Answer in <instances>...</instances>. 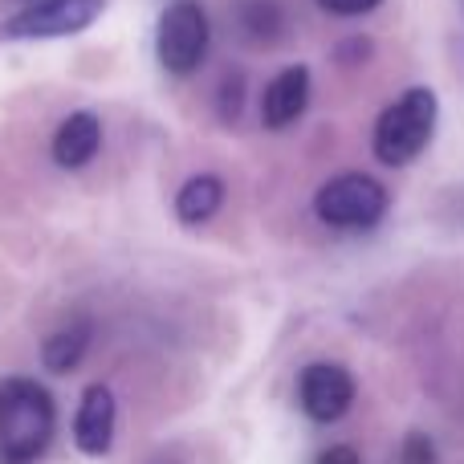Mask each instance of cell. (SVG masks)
Returning a JSON list of instances; mask_svg holds the SVG:
<instances>
[{
    "label": "cell",
    "mask_w": 464,
    "mask_h": 464,
    "mask_svg": "<svg viewBox=\"0 0 464 464\" xmlns=\"http://www.w3.org/2000/svg\"><path fill=\"white\" fill-rule=\"evenodd\" d=\"M314 464H362L359 452L351 449V444H330L326 452H318V460Z\"/></svg>",
    "instance_id": "cell-15"
},
{
    "label": "cell",
    "mask_w": 464,
    "mask_h": 464,
    "mask_svg": "<svg viewBox=\"0 0 464 464\" xmlns=\"http://www.w3.org/2000/svg\"><path fill=\"white\" fill-rule=\"evenodd\" d=\"M240 13H245V29L253 33V37H273V29L281 24V13L269 0H248Z\"/></svg>",
    "instance_id": "cell-12"
},
{
    "label": "cell",
    "mask_w": 464,
    "mask_h": 464,
    "mask_svg": "<svg viewBox=\"0 0 464 464\" xmlns=\"http://www.w3.org/2000/svg\"><path fill=\"white\" fill-rule=\"evenodd\" d=\"M297 403L314 424H334L354 403V379L338 362H310L297 379Z\"/></svg>",
    "instance_id": "cell-5"
},
{
    "label": "cell",
    "mask_w": 464,
    "mask_h": 464,
    "mask_svg": "<svg viewBox=\"0 0 464 464\" xmlns=\"http://www.w3.org/2000/svg\"><path fill=\"white\" fill-rule=\"evenodd\" d=\"M102 16V0H37L5 24L8 37H65Z\"/></svg>",
    "instance_id": "cell-6"
},
{
    "label": "cell",
    "mask_w": 464,
    "mask_h": 464,
    "mask_svg": "<svg viewBox=\"0 0 464 464\" xmlns=\"http://www.w3.org/2000/svg\"><path fill=\"white\" fill-rule=\"evenodd\" d=\"M98 147H102V122H98V114L78 111V114H70V119L57 127L53 160H57V168L78 171V168H86V163L94 160Z\"/></svg>",
    "instance_id": "cell-9"
},
{
    "label": "cell",
    "mask_w": 464,
    "mask_h": 464,
    "mask_svg": "<svg viewBox=\"0 0 464 464\" xmlns=\"http://www.w3.org/2000/svg\"><path fill=\"white\" fill-rule=\"evenodd\" d=\"M114 420H119V408H114L111 387L102 383L86 387L78 403V416H73V444L86 457H106L114 444Z\"/></svg>",
    "instance_id": "cell-7"
},
{
    "label": "cell",
    "mask_w": 464,
    "mask_h": 464,
    "mask_svg": "<svg viewBox=\"0 0 464 464\" xmlns=\"http://www.w3.org/2000/svg\"><path fill=\"white\" fill-rule=\"evenodd\" d=\"M403 464H436V449H432V440H428L424 432H411L408 440H403Z\"/></svg>",
    "instance_id": "cell-13"
},
{
    "label": "cell",
    "mask_w": 464,
    "mask_h": 464,
    "mask_svg": "<svg viewBox=\"0 0 464 464\" xmlns=\"http://www.w3.org/2000/svg\"><path fill=\"white\" fill-rule=\"evenodd\" d=\"M436 94L424 86L408 90L400 102H392L375 122V160L387 168H403L411 163L428 143H432L436 130Z\"/></svg>",
    "instance_id": "cell-2"
},
{
    "label": "cell",
    "mask_w": 464,
    "mask_h": 464,
    "mask_svg": "<svg viewBox=\"0 0 464 464\" xmlns=\"http://www.w3.org/2000/svg\"><path fill=\"white\" fill-rule=\"evenodd\" d=\"M310 102V70L305 65H289L265 86L261 94V122L269 130H285L289 122H297Z\"/></svg>",
    "instance_id": "cell-8"
},
{
    "label": "cell",
    "mask_w": 464,
    "mask_h": 464,
    "mask_svg": "<svg viewBox=\"0 0 464 464\" xmlns=\"http://www.w3.org/2000/svg\"><path fill=\"white\" fill-rule=\"evenodd\" d=\"M318 5L334 16H362V13H371V8H379L383 0H318Z\"/></svg>",
    "instance_id": "cell-14"
},
{
    "label": "cell",
    "mask_w": 464,
    "mask_h": 464,
    "mask_svg": "<svg viewBox=\"0 0 464 464\" xmlns=\"http://www.w3.org/2000/svg\"><path fill=\"white\" fill-rule=\"evenodd\" d=\"M314 212H318L322 225L343 232L375 228L387 212V188L379 179L362 176V171H346V176H334L318 188Z\"/></svg>",
    "instance_id": "cell-3"
},
{
    "label": "cell",
    "mask_w": 464,
    "mask_h": 464,
    "mask_svg": "<svg viewBox=\"0 0 464 464\" xmlns=\"http://www.w3.org/2000/svg\"><path fill=\"white\" fill-rule=\"evenodd\" d=\"M57 432L53 395L37 379H0V464H33Z\"/></svg>",
    "instance_id": "cell-1"
},
{
    "label": "cell",
    "mask_w": 464,
    "mask_h": 464,
    "mask_svg": "<svg viewBox=\"0 0 464 464\" xmlns=\"http://www.w3.org/2000/svg\"><path fill=\"white\" fill-rule=\"evenodd\" d=\"M208 41H212V29L200 0H171L163 8L155 49H160V62L168 73H176V78L196 73L200 62L208 57Z\"/></svg>",
    "instance_id": "cell-4"
},
{
    "label": "cell",
    "mask_w": 464,
    "mask_h": 464,
    "mask_svg": "<svg viewBox=\"0 0 464 464\" xmlns=\"http://www.w3.org/2000/svg\"><path fill=\"white\" fill-rule=\"evenodd\" d=\"M220 204H225V184L217 176H192L176 196V217L184 225H204L220 212Z\"/></svg>",
    "instance_id": "cell-10"
},
{
    "label": "cell",
    "mask_w": 464,
    "mask_h": 464,
    "mask_svg": "<svg viewBox=\"0 0 464 464\" xmlns=\"http://www.w3.org/2000/svg\"><path fill=\"white\" fill-rule=\"evenodd\" d=\"M86 346H90V330L86 326L57 330V334H49L45 346H41V362H45L53 375H65V371H73L82 362Z\"/></svg>",
    "instance_id": "cell-11"
}]
</instances>
